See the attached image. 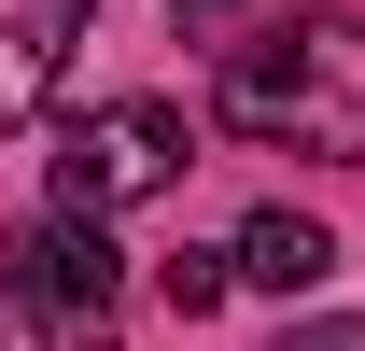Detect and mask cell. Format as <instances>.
I'll use <instances>...</instances> for the list:
<instances>
[{
    "instance_id": "6da1fadb",
    "label": "cell",
    "mask_w": 365,
    "mask_h": 351,
    "mask_svg": "<svg viewBox=\"0 0 365 351\" xmlns=\"http://www.w3.org/2000/svg\"><path fill=\"white\" fill-rule=\"evenodd\" d=\"M211 113H225L239 141H267V155L365 169V14H295L267 43H225Z\"/></svg>"
},
{
    "instance_id": "7a4b0ae2",
    "label": "cell",
    "mask_w": 365,
    "mask_h": 351,
    "mask_svg": "<svg viewBox=\"0 0 365 351\" xmlns=\"http://www.w3.org/2000/svg\"><path fill=\"white\" fill-rule=\"evenodd\" d=\"M197 169V141H182L169 98H98V113H71V141H56V211H140V197H169V183Z\"/></svg>"
},
{
    "instance_id": "3957f363",
    "label": "cell",
    "mask_w": 365,
    "mask_h": 351,
    "mask_svg": "<svg viewBox=\"0 0 365 351\" xmlns=\"http://www.w3.org/2000/svg\"><path fill=\"white\" fill-rule=\"evenodd\" d=\"M0 267H14V295L43 309V337L71 323L85 351H113V239H98L85 211H43V225H14V253H0Z\"/></svg>"
},
{
    "instance_id": "277c9868",
    "label": "cell",
    "mask_w": 365,
    "mask_h": 351,
    "mask_svg": "<svg viewBox=\"0 0 365 351\" xmlns=\"http://www.w3.org/2000/svg\"><path fill=\"white\" fill-rule=\"evenodd\" d=\"M85 14L98 0H0V141L43 127V98H56V71H71V43H85Z\"/></svg>"
},
{
    "instance_id": "5b68a950",
    "label": "cell",
    "mask_w": 365,
    "mask_h": 351,
    "mask_svg": "<svg viewBox=\"0 0 365 351\" xmlns=\"http://www.w3.org/2000/svg\"><path fill=\"white\" fill-rule=\"evenodd\" d=\"M225 281H253V295H323V281H337V239H323L309 211H253L239 253H225Z\"/></svg>"
},
{
    "instance_id": "8992f818",
    "label": "cell",
    "mask_w": 365,
    "mask_h": 351,
    "mask_svg": "<svg viewBox=\"0 0 365 351\" xmlns=\"http://www.w3.org/2000/svg\"><path fill=\"white\" fill-rule=\"evenodd\" d=\"M155 295H169L182 323H211V309H225V253H155Z\"/></svg>"
},
{
    "instance_id": "52a82bcc",
    "label": "cell",
    "mask_w": 365,
    "mask_h": 351,
    "mask_svg": "<svg viewBox=\"0 0 365 351\" xmlns=\"http://www.w3.org/2000/svg\"><path fill=\"white\" fill-rule=\"evenodd\" d=\"M0 351H43V309L14 295V281H0Z\"/></svg>"
},
{
    "instance_id": "ba28073f",
    "label": "cell",
    "mask_w": 365,
    "mask_h": 351,
    "mask_svg": "<svg viewBox=\"0 0 365 351\" xmlns=\"http://www.w3.org/2000/svg\"><path fill=\"white\" fill-rule=\"evenodd\" d=\"M281 351H365V323H295Z\"/></svg>"
},
{
    "instance_id": "9c48e42d",
    "label": "cell",
    "mask_w": 365,
    "mask_h": 351,
    "mask_svg": "<svg viewBox=\"0 0 365 351\" xmlns=\"http://www.w3.org/2000/svg\"><path fill=\"white\" fill-rule=\"evenodd\" d=\"M169 14H182V29H225V14H239V0H169Z\"/></svg>"
}]
</instances>
